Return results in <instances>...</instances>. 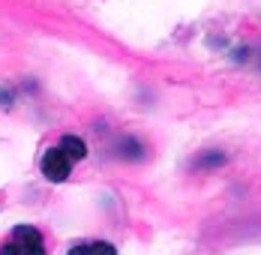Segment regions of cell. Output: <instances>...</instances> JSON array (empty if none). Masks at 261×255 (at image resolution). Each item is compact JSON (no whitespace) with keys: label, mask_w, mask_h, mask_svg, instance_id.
<instances>
[{"label":"cell","mask_w":261,"mask_h":255,"mask_svg":"<svg viewBox=\"0 0 261 255\" xmlns=\"http://www.w3.org/2000/svg\"><path fill=\"white\" fill-rule=\"evenodd\" d=\"M0 255H48V249H45L42 234L33 228V225H18V228H12V234L3 240Z\"/></svg>","instance_id":"cell-1"},{"label":"cell","mask_w":261,"mask_h":255,"mask_svg":"<svg viewBox=\"0 0 261 255\" xmlns=\"http://www.w3.org/2000/svg\"><path fill=\"white\" fill-rule=\"evenodd\" d=\"M39 168H42L45 180H51V183H63V180L69 177V171H72V159L60 150V147H48V150L42 153Z\"/></svg>","instance_id":"cell-2"},{"label":"cell","mask_w":261,"mask_h":255,"mask_svg":"<svg viewBox=\"0 0 261 255\" xmlns=\"http://www.w3.org/2000/svg\"><path fill=\"white\" fill-rule=\"evenodd\" d=\"M66 255H117V249L105 240H84V243H75Z\"/></svg>","instance_id":"cell-3"},{"label":"cell","mask_w":261,"mask_h":255,"mask_svg":"<svg viewBox=\"0 0 261 255\" xmlns=\"http://www.w3.org/2000/svg\"><path fill=\"white\" fill-rule=\"evenodd\" d=\"M57 147L66 153L72 162H81V159L87 156V144H84V138H79V135H63Z\"/></svg>","instance_id":"cell-4"},{"label":"cell","mask_w":261,"mask_h":255,"mask_svg":"<svg viewBox=\"0 0 261 255\" xmlns=\"http://www.w3.org/2000/svg\"><path fill=\"white\" fill-rule=\"evenodd\" d=\"M141 150H144V147H141L135 138H123V141H120V156H126V159H141V156H144Z\"/></svg>","instance_id":"cell-5"}]
</instances>
